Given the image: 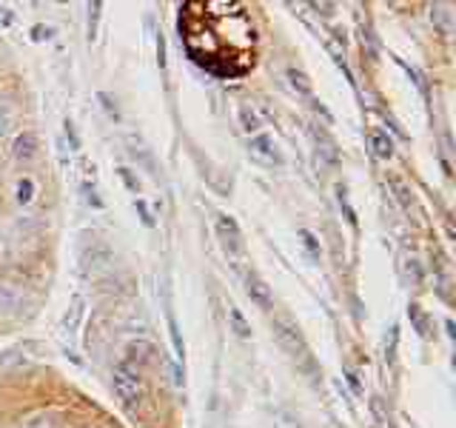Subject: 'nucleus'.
<instances>
[{
  "label": "nucleus",
  "instance_id": "21",
  "mask_svg": "<svg viewBox=\"0 0 456 428\" xmlns=\"http://www.w3.org/2000/svg\"><path fill=\"white\" fill-rule=\"evenodd\" d=\"M411 317H413V320H417V328H419V334H422V337H428V328H425V320L419 317V309H417V306H411Z\"/></svg>",
  "mask_w": 456,
  "mask_h": 428
},
{
  "label": "nucleus",
  "instance_id": "14",
  "mask_svg": "<svg viewBox=\"0 0 456 428\" xmlns=\"http://www.w3.org/2000/svg\"><path fill=\"white\" fill-rule=\"evenodd\" d=\"M228 323H232V328H234V334H237V337H251V325H248L246 317H242V311H240V309H232V311H228Z\"/></svg>",
  "mask_w": 456,
  "mask_h": 428
},
{
  "label": "nucleus",
  "instance_id": "18",
  "mask_svg": "<svg viewBox=\"0 0 456 428\" xmlns=\"http://www.w3.org/2000/svg\"><path fill=\"white\" fill-rule=\"evenodd\" d=\"M32 197H35V183L28 180V177L18 180V203H20V206L32 203Z\"/></svg>",
  "mask_w": 456,
  "mask_h": 428
},
{
  "label": "nucleus",
  "instance_id": "9",
  "mask_svg": "<svg viewBox=\"0 0 456 428\" xmlns=\"http://www.w3.org/2000/svg\"><path fill=\"white\" fill-rule=\"evenodd\" d=\"M12 152H14V160H32L35 152H37V135L35 132L18 135V137H14Z\"/></svg>",
  "mask_w": 456,
  "mask_h": 428
},
{
  "label": "nucleus",
  "instance_id": "20",
  "mask_svg": "<svg viewBox=\"0 0 456 428\" xmlns=\"http://www.w3.org/2000/svg\"><path fill=\"white\" fill-rule=\"evenodd\" d=\"M12 23H14V12L0 4V26H12Z\"/></svg>",
  "mask_w": 456,
  "mask_h": 428
},
{
  "label": "nucleus",
  "instance_id": "6",
  "mask_svg": "<svg viewBox=\"0 0 456 428\" xmlns=\"http://www.w3.org/2000/svg\"><path fill=\"white\" fill-rule=\"evenodd\" d=\"M18 428H69V417L57 408H43L28 414Z\"/></svg>",
  "mask_w": 456,
  "mask_h": 428
},
{
  "label": "nucleus",
  "instance_id": "19",
  "mask_svg": "<svg viewBox=\"0 0 456 428\" xmlns=\"http://www.w3.org/2000/svg\"><path fill=\"white\" fill-rule=\"evenodd\" d=\"M299 237H303V240H305V249L311 251V257H320V246H317V237H314L311 232H305V228H303V232H299Z\"/></svg>",
  "mask_w": 456,
  "mask_h": 428
},
{
  "label": "nucleus",
  "instance_id": "11",
  "mask_svg": "<svg viewBox=\"0 0 456 428\" xmlns=\"http://www.w3.org/2000/svg\"><path fill=\"white\" fill-rule=\"evenodd\" d=\"M368 140H370V152H374L379 160H388V157L394 154V143L385 132H370Z\"/></svg>",
  "mask_w": 456,
  "mask_h": 428
},
{
  "label": "nucleus",
  "instance_id": "12",
  "mask_svg": "<svg viewBox=\"0 0 456 428\" xmlns=\"http://www.w3.org/2000/svg\"><path fill=\"white\" fill-rule=\"evenodd\" d=\"M388 185H391V192H394V197L403 203L405 209H411L413 206V192H411V185L399 177V175H388Z\"/></svg>",
  "mask_w": 456,
  "mask_h": 428
},
{
  "label": "nucleus",
  "instance_id": "10",
  "mask_svg": "<svg viewBox=\"0 0 456 428\" xmlns=\"http://www.w3.org/2000/svg\"><path fill=\"white\" fill-rule=\"evenodd\" d=\"M311 135H314V140H317V149L328 157V163H337L339 160V154H337V143L328 137L320 126H311Z\"/></svg>",
  "mask_w": 456,
  "mask_h": 428
},
{
  "label": "nucleus",
  "instance_id": "1",
  "mask_svg": "<svg viewBox=\"0 0 456 428\" xmlns=\"http://www.w3.org/2000/svg\"><path fill=\"white\" fill-rule=\"evenodd\" d=\"M111 389H114V397L120 399V406L134 411L146 403L149 397V389H146V380H142V371L132 363H118L114 366V374H111Z\"/></svg>",
  "mask_w": 456,
  "mask_h": 428
},
{
  "label": "nucleus",
  "instance_id": "3",
  "mask_svg": "<svg viewBox=\"0 0 456 428\" xmlns=\"http://www.w3.org/2000/svg\"><path fill=\"white\" fill-rule=\"evenodd\" d=\"M248 157H251L254 163L265 166V169H274V166L282 163L280 146H277L271 135H256V137H251V143H248Z\"/></svg>",
  "mask_w": 456,
  "mask_h": 428
},
{
  "label": "nucleus",
  "instance_id": "7",
  "mask_svg": "<svg viewBox=\"0 0 456 428\" xmlns=\"http://www.w3.org/2000/svg\"><path fill=\"white\" fill-rule=\"evenodd\" d=\"M83 314H86V300L77 294L75 300H71V306H69L66 317H63V323H61V337H63V340H75V337H77V325H80V320H83Z\"/></svg>",
  "mask_w": 456,
  "mask_h": 428
},
{
  "label": "nucleus",
  "instance_id": "13",
  "mask_svg": "<svg viewBox=\"0 0 456 428\" xmlns=\"http://www.w3.org/2000/svg\"><path fill=\"white\" fill-rule=\"evenodd\" d=\"M403 280L408 283V285H419V280H422V271H419V260L417 257H403Z\"/></svg>",
  "mask_w": 456,
  "mask_h": 428
},
{
  "label": "nucleus",
  "instance_id": "4",
  "mask_svg": "<svg viewBox=\"0 0 456 428\" xmlns=\"http://www.w3.org/2000/svg\"><path fill=\"white\" fill-rule=\"evenodd\" d=\"M28 311V297L12 285H0V317H12L18 320Z\"/></svg>",
  "mask_w": 456,
  "mask_h": 428
},
{
  "label": "nucleus",
  "instance_id": "5",
  "mask_svg": "<svg viewBox=\"0 0 456 428\" xmlns=\"http://www.w3.org/2000/svg\"><path fill=\"white\" fill-rule=\"evenodd\" d=\"M214 228H217V237L223 240L225 251L232 254H240L242 251V232L237 220L232 218V214H217V223H214Z\"/></svg>",
  "mask_w": 456,
  "mask_h": 428
},
{
  "label": "nucleus",
  "instance_id": "15",
  "mask_svg": "<svg viewBox=\"0 0 456 428\" xmlns=\"http://www.w3.org/2000/svg\"><path fill=\"white\" fill-rule=\"evenodd\" d=\"M289 80H291V89L294 92H299L303 97H311V83H308V78L303 75V71L289 69Z\"/></svg>",
  "mask_w": 456,
  "mask_h": 428
},
{
  "label": "nucleus",
  "instance_id": "16",
  "mask_svg": "<svg viewBox=\"0 0 456 428\" xmlns=\"http://www.w3.org/2000/svg\"><path fill=\"white\" fill-rule=\"evenodd\" d=\"M240 120H242V128H246V132H256V128L263 126V118L254 109H248V106L240 109Z\"/></svg>",
  "mask_w": 456,
  "mask_h": 428
},
{
  "label": "nucleus",
  "instance_id": "22",
  "mask_svg": "<svg viewBox=\"0 0 456 428\" xmlns=\"http://www.w3.org/2000/svg\"><path fill=\"white\" fill-rule=\"evenodd\" d=\"M314 9H317V12H334L331 4H314Z\"/></svg>",
  "mask_w": 456,
  "mask_h": 428
},
{
  "label": "nucleus",
  "instance_id": "2",
  "mask_svg": "<svg viewBox=\"0 0 456 428\" xmlns=\"http://www.w3.org/2000/svg\"><path fill=\"white\" fill-rule=\"evenodd\" d=\"M274 334L280 340V346L289 351L297 363H308L311 360V351H308V342L303 337V332L291 323V320H285V317H277L274 320Z\"/></svg>",
  "mask_w": 456,
  "mask_h": 428
},
{
  "label": "nucleus",
  "instance_id": "8",
  "mask_svg": "<svg viewBox=\"0 0 456 428\" xmlns=\"http://www.w3.org/2000/svg\"><path fill=\"white\" fill-rule=\"evenodd\" d=\"M246 292H248V297H251L260 309H265V311H268V309H274V297H271L268 283L260 280L256 275H248V277H246Z\"/></svg>",
  "mask_w": 456,
  "mask_h": 428
},
{
  "label": "nucleus",
  "instance_id": "17",
  "mask_svg": "<svg viewBox=\"0 0 456 428\" xmlns=\"http://www.w3.org/2000/svg\"><path fill=\"white\" fill-rule=\"evenodd\" d=\"M12 126H14V111L6 100H0V137H6L12 132Z\"/></svg>",
  "mask_w": 456,
  "mask_h": 428
}]
</instances>
